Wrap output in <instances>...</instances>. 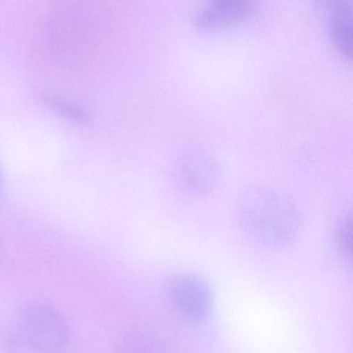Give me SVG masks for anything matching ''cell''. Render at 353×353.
Listing matches in <instances>:
<instances>
[{"instance_id":"obj_1","label":"cell","mask_w":353,"mask_h":353,"mask_svg":"<svg viewBox=\"0 0 353 353\" xmlns=\"http://www.w3.org/2000/svg\"><path fill=\"white\" fill-rule=\"evenodd\" d=\"M238 216L249 239L267 248H281L296 240L302 226L296 203L284 193L251 188L238 201Z\"/></svg>"},{"instance_id":"obj_5","label":"cell","mask_w":353,"mask_h":353,"mask_svg":"<svg viewBox=\"0 0 353 353\" xmlns=\"http://www.w3.org/2000/svg\"><path fill=\"white\" fill-rule=\"evenodd\" d=\"M257 0H207L195 20L201 32H216L250 20L256 12Z\"/></svg>"},{"instance_id":"obj_10","label":"cell","mask_w":353,"mask_h":353,"mask_svg":"<svg viewBox=\"0 0 353 353\" xmlns=\"http://www.w3.org/2000/svg\"><path fill=\"white\" fill-rule=\"evenodd\" d=\"M319 6L333 12L344 6H352L350 0H315Z\"/></svg>"},{"instance_id":"obj_2","label":"cell","mask_w":353,"mask_h":353,"mask_svg":"<svg viewBox=\"0 0 353 353\" xmlns=\"http://www.w3.org/2000/svg\"><path fill=\"white\" fill-rule=\"evenodd\" d=\"M14 341L31 353H64L70 334L64 315L52 305L35 302L19 313Z\"/></svg>"},{"instance_id":"obj_6","label":"cell","mask_w":353,"mask_h":353,"mask_svg":"<svg viewBox=\"0 0 353 353\" xmlns=\"http://www.w3.org/2000/svg\"><path fill=\"white\" fill-rule=\"evenodd\" d=\"M330 35L338 53L344 59H352L353 25L352 6H344L332 12Z\"/></svg>"},{"instance_id":"obj_8","label":"cell","mask_w":353,"mask_h":353,"mask_svg":"<svg viewBox=\"0 0 353 353\" xmlns=\"http://www.w3.org/2000/svg\"><path fill=\"white\" fill-rule=\"evenodd\" d=\"M115 353H163L157 342L145 334L132 333L120 340Z\"/></svg>"},{"instance_id":"obj_9","label":"cell","mask_w":353,"mask_h":353,"mask_svg":"<svg viewBox=\"0 0 353 353\" xmlns=\"http://www.w3.org/2000/svg\"><path fill=\"white\" fill-rule=\"evenodd\" d=\"M335 243L340 254L347 261H352V223L350 216L343 218L338 224L335 232Z\"/></svg>"},{"instance_id":"obj_7","label":"cell","mask_w":353,"mask_h":353,"mask_svg":"<svg viewBox=\"0 0 353 353\" xmlns=\"http://www.w3.org/2000/svg\"><path fill=\"white\" fill-rule=\"evenodd\" d=\"M41 101L48 109L52 110L54 113L68 121L77 124H84L88 121V114L84 109L64 97H57V95H45Z\"/></svg>"},{"instance_id":"obj_11","label":"cell","mask_w":353,"mask_h":353,"mask_svg":"<svg viewBox=\"0 0 353 353\" xmlns=\"http://www.w3.org/2000/svg\"><path fill=\"white\" fill-rule=\"evenodd\" d=\"M1 184H2L1 174H0V189H1Z\"/></svg>"},{"instance_id":"obj_3","label":"cell","mask_w":353,"mask_h":353,"mask_svg":"<svg viewBox=\"0 0 353 353\" xmlns=\"http://www.w3.org/2000/svg\"><path fill=\"white\" fill-rule=\"evenodd\" d=\"M166 292L176 312L193 323L209 319L213 307V294L209 283L200 276L178 273L168 280Z\"/></svg>"},{"instance_id":"obj_4","label":"cell","mask_w":353,"mask_h":353,"mask_svg":"<svg viewBox=\"0 0 353 353\" xmlns=\"http://www.w3.org/2000/svg\"><path fill=\"white\" fill-rule=\"evenodd\" d=\"M175 179L182 190L193 196L209 194L219 183L221 171L217 159L204 150L182 153L175 163Z\"/></svg>"}]
</instances>
